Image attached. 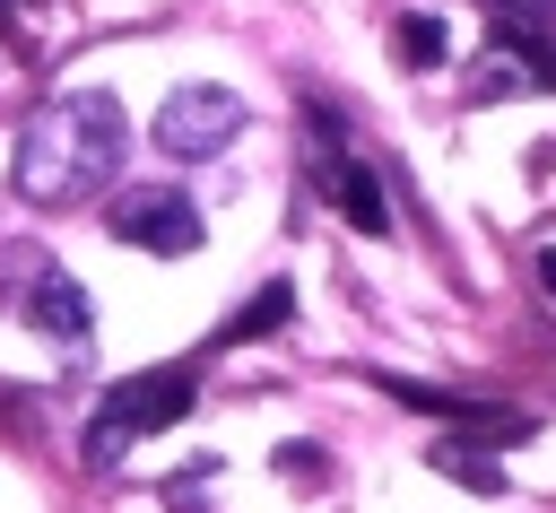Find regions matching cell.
<instances>
[{"mask_svg":"<svg viewBox=\"0 0 556 513\" xmlns=\"http://www.w3.org/2000/svg\"><path fill=\"white\" fill-rule=\"evenodd\" d=\"M122 148H130L122 104H113L104 87H78V96H52L43 113H26L17 157H9V183H17V200H35V209H78V200H96V191L113 183Z\"/></svg>","mask_w":556,"mask_h":513,"instance_id":"cell-1","label":"cell"},{"mask_svg":"<svg viewBox=\"0 0 556 513\" xmlns=\"http://www.w3.org/2000/svg\"><path fill=\"white\" fill-rule=\"evenodd\" d=\"M200 400V365H156V374H122L104 400H96V417H87V443H78V461L87 470H113L130 443H148L156 426H182V409Z\"/></svg>","mask_w":556,"mask_h":513,"instance_id":"cell-2","label":"cell"},{"mask_svg":"<svg viewBox=\"0 0 556 513\" xmlns=\"http://www.w3.org/2000/svg\"><path fill=\"white\" fill-rule=\"evenodd\" d=\"M235 130H243V96H235V87L191 78V87H174V96L156 104V148H165V157H182V165L217 157Z\"/></svg>","mask_w":556,"mask_h":513,"instance_id":"cell-3","label":"cell"},{"mask_svg":"<svg viewBox=\"0 0 556 513\" xmlns=\"http://www.w3.org/2000/svg\"><path fill=\"white\" fill-rule=\"evenodd\" d=\"M104 235L113 243H139V252H200V209L182 200V191H165V183H130V191H113L104 200Z\"/></svg>","mask_w":556,"mask_h":513,"instance_id":"cell-4","label":"cell"},{"mask_svg":"<svg viewBox=\"0 0 556 513\" xmlns=\"http://www.w3.org/2000/svg\"><path fill=\"white\" fill-rule=\"evenodd\" d=\"M391 400L426 409V417H452L469 443H530V417L521 409H495V400H460V391H426V383H382Z\"/></svg>","mask_w":556,"mask_h":513,"instance_id":"cell-5","label":"cell"},{"mask_svg":"<svg viewBox=\"0 0 556 513\" xmlns=\"http://www.w3.org/2000/svg\"><path fill=\"white\" fill-rule=\"evenodd\" d=\"M313 174H321V191L348 209V226H365V235H382L391 226V200H382V183L348 157V148H330V157H313Z\"/></svg>","mask_w":556,"mask_h":513,"instance_id":"cell-6","label":"cell"},{"mask_svg":"<svg viewBox=\"0 0 556 513\" xmlns=\"http://www.w3.org/2000/svg\"><path fill=\"white\" fill-rule=\"evenodd\" d=\"M26 322H35L43 339H61V348H87V287H78L70 270H43L35 296H26Z\"/></svg>","mask_w":556,"mask_h":513,"instance_id":"cell-7","label":"cell"},{"mask_svg":"<svg viewBox=\"0 0 556 513\" xmlns=\"http://www.w3.org/2000/svg\"><path fill=\"white\" fill-rule=\"evenodd\" d=\"M287 313H295V287H287V278H269V287H261V296H252V304H243V313H235L217 339H226V348H243V339H269Z\"/></svg>","mask_w":556,"mask_h":513,"instance_id":"cell-8","label":"cell"},{"mask_svg":"<svg viewBox=\"0 0 556 513\" xmlns=\"http://www.w3.org/2000/svg\"><path fill=\"white\" fill-rule=\"evenodd\" d=\"M426 461H434L443 478H460V487H478V496H504V470H495V461H478V443H469V435H443V443H434Z\"/></svg>","mask_w":556,"mask_h":513,"instance_id":"cell-9","label":"cell"},{"mask_svg":"<svg viewBox=\"0 0 556 513\" xmlns=\"http://www.w3.org/2000/svg\"><path fill=\"white\" fill-rule=\"evenodd\" d=\"M391 43H400V61H408V70H434V61L452 52V35H443V17H434V9H408V17L391 26Z\"/></svg>","mask_w":556,"mask_h":513,"instance_id":"cell-10","label":"cell"},{"mask_svg":"<svg viewBox=\"0 0 556 513\" xmlns=\"http://www.w3.org/2000/svg\"><path fill=\"white\" fill-rule=\"evenodd\" d=\"M539 296L556 304V252H539Z\"/></svg>","mask_w":556,"mask_h":513,"instance_id":"cell-11","label":"cell"},{"mask_svg":"<svg viewBox=\"0 0 556 513\" xmlns=\"http://www.w3.org/2000/svg\"><path fill=\"white\" fill-rule=\"evenodd\" d=\"M9 9H17V0H0V17H9Z\"/></svg>","mask_w":556,"mask_h":513,"instance_id":"cell-12","label":"cell"}]
</instances>
